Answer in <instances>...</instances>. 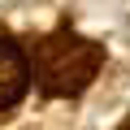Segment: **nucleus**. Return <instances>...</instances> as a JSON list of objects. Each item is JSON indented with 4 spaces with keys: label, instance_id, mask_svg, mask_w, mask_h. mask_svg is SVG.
I'll return each mask as SVG.
<instances>
[{
    "label": "nucleus",
    "instance_id": "obj_1",
    "mask_svg": "<svg viewBox=\"0 0 130 130\" xmlns=\"http://www.w3.org/2000/svg\"><path fill=\"white\" fill-rule=\"evenodd\" d=\"M104 65V48L78 30H52L35 48V83L43 95H78Z\"/></svg>",
    "mask_w": 130,
    "mask_h": 130
},
{
    "label": "nucleus",
    "instance_id": "obj_2",
    "mask_svg": "<svg viewBox=\"0 0 130 130\" xmlns=\"http://www.w3.org/2000/svg\"><path fill=\"white\" fill-rule=\"evenodd\" d=\"M30 87V56L9 39V35H0V113L13 108Z\"/></svg>",
    "mask_w": 130,
    "mask_h": 130
}]
</instances>
